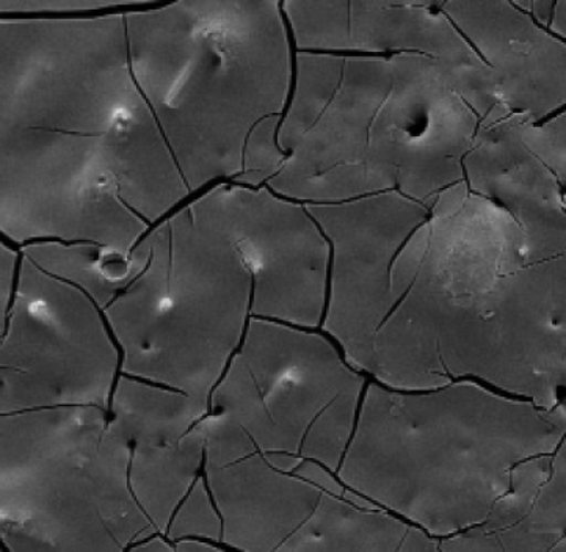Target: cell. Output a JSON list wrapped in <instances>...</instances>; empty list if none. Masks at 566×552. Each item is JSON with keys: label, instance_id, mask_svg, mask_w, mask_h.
<instances>
[{"label": "cell", "instance_id": "obj_1", "mask_svg": "<svg viewBox=\"0 0 566 552\" xmlns=\"http://www.w3.org/2000/svg\"><path fill=\"white\" fill-rule=\"evenodd\" d=\"M305 208L332 248L321 332L367 378L564 404L566 236L531 231L468 183L430 205L384 194Z\"/></svg>", "mask_w": 566, "mask_h": 552}, {"label": "cell", "instance_id": "obj_2", "mask_svg": "<svg viewBox=\"0 0 566 552\" xmlns=\"http://www.w3.org/2000/svg\"><path fill=\"white\" fill-rule=\"evenodd\" d=\"M190 197L130 73L125 11L0 18V238L129 254Z\"/></svg>", "mask_w": 566, "mask_h": 552}, {"label": "cell", "instance_id": "obj_3", "mask_svg": "<svg viewBox=\"0 0 566 552\" xmlns=\"http://www.w3.org/2000/svg\"><path fill=\"white\" fill-rule=\"evenodd\" d=\"M513 116L478 54L295 52L276 134L284 159L265 187L302 205L384 194L430 205L467 183Z\"/></svg>", "mask_w": 566, "mask_h": 552}, {"label": "cell", "instance_id": "obj_4", "mask_svg": "<svg viewBox=\"0 0 566 552\" xmlns=\"http://www.w3.org/2000/svg\"><path fill=\"white\" fill-rule=\"evenodd\" d=\"M135 85L190 194L265 186L294 79L281 2L179 0L125 11Z\"/></svg>", "mask_w": 566, "mask_h": 552}, {"label": "cell", "instance_id": "obj_5", "mask_svg": "<svg viewBox=\"0 0 566 552\" xmlns=\"http://www.w3.org/2000/svg\"><path fill=\"white\" fill-rule=\"evenodd\" d=\"M566 408L474 381L392 389L367 382L336 477L441 540L482 524L512 471L565 441Z\"/></svg>", "mask_w": 566, "mask_h": 552}, {"label": "cell", "instance_id": "obj_6", "mask_svg": "<svg viewBox=\"0 0 566 552\" xmlns=\"http://www.w3.org/2000/svg\"><path fill=\"white\" fill-rule=\"evenodd\" d=\"M137 269L103 310L119 374L209 405L251 317V275L200 191L135 243Z\"/></svg>", "mask_w": 566, "mask_h": 552}, {"label": "cell", "instance_id": "obj_7", "mask_svg": "<svg viewBox=\"0 0 566 552\" xmlns=\"http://www.w3.org/2000/svg\"><path fill=\"white\" fill-rule=\"evenodd\" d=\"M130 448L101 407L0 413V546L130 551L156 535L129 483Z\"/></svg>", "mask_w": 566, "mask_h": 552}, {"label": "cell", "instance_id": "obj_8", "mask_svg": "<svg viewBox=\"0 0 566 552\" xmlns=\"http://www.w3.org/2000/svg\"><path fill=\"white\" fill-rule=\"evenodd\" d=\"M369 378L321 330L250 317L209 397L270 464L313 460L337 472Z\"/></svg>", "mask_w": 566, "mask_h": 552}, {"label": "cell", "instance_id": "obj_9", "mask_svg": "<svg viewBox=\"0 0 566 552\" xmlns=\"http://www.w3.org/2000/svg\"><path fill=\"white\" fill-rule=\"evenodd\" d=\"M119 351L87 294L20 253L0 333V413L108 409Z\"/></svg>", "mask_w": 566, "mask_h": 552}, {"label": "cell", "instance_id": "obj_10", "mask_svg": "<svg viewBox=\"0 0 566 552\" xmlns=\"http://www.w3.org/2000/svg\"><path fill=\"white\" fill-rule=\"evenodd\" d=\"M251 275V317L321 330L332 248L305 205L268 187L202 190Z\"/></svg>", "mask_w": 566, "mask_h": 552}, {"label": "cell", "instance_id": "obj_11", "mask_svg": "<svg viewBox=\"0 0 566 552\" xmlns=\"http://www.w3.org/2000/svg\"><path fill=\"white\" fill-rule=\"evenodd\" d=\"M202 477L223 523L221 544L249 552H310L329 491L262 456L223 416L205 418Z\"/></svg>", "mask_w": 566, "mask_h": 552}, {"label": "cell", "instance_id": "obj_12", "mask_svg": "<svg viewBox=\"0 0 566 552\" xmlns=\"http://www.w3.org/2000/svg\"><path fill=\"white\" fill-rule=\"evenodd\" d=\"M441 7L489 67L505 107L535 123L565 111V40L535 20L521 0H442Z\"/></svg>", "mask_w": 566, "mask_h": 552}, {"label": "cell", "instance_id": "obj_13", "mask_svg": "<svg viewBox=\"0 0 566 552\" xmlns=\"http://www.w3.org/2000/svg\"><path fill=\"white\" fill-rule=\"evenodd\" d=\"M295 52L340 55H475L441 2H281Z\"/></svg>", "mask_w": 566, "mask_h": 552}, {"label": "cell", "instance_id": "obj_14", "mask_svg": "<svg viewBox=\"0 0 566 552\" xmlns=\"http://www.w3.org/2000/svg\"><path fill=\"white\" fill-rule=\"evenodd\" d=\"M566 540V442L512 471L482 524L440 540L444 552H553Z\"/></svg>", "mask_w": 566, "mask_h": 552}, {"label": "cell", "instance_id": "obj_15", "mask_svg": "<svg viewBox=\"0 0 566 552\" xmlns=\"http://www.w3.org/2000/svg\"><path fill=\"white\" fill-rule=\"evenodd\" d=\"M205 418L176 441L129 445L130 490L156 533L164 535L176 507L201 476Z\"/></svg>", "mask_w": 566, "mask_h": 552}, {"label": "cell", "instance_id": "obj_16", "mask_svg": "<svg viewBox=\"0 0 566 552\" xmlns=\"http://www.w3.org/2000/svg\"><path fill=\"white\" fill-rule=\"evenodd\" d=\"M108 413L129 445H157L186 437L208 415L209 405L182 390L119 374Z\"/></svg>", "mask_w": 566, "mask_h": 552}, {"label": "cell", "instance_id": "obj_17", "mask_svg": "<svg viewBox=\"0 0 566 552\" xmlns=\"http://www.w3.org/2000/svg\"><path fill=\"white\" fill-rule=\"evenodd\" d=\"M51 275L73 284L101 311L126 287L137 269V258L90 242H35L20 248Z\"/></svg>", "mask_w": 566, "mask_h": 552}, {"label": "cell", "instance_id": "obj_18", "mask_svg": "<svg viewBox=\"0 0 566 552\" xmlns=\"http://www.w3.org/2000/svg\"><path fill=\"white\" fill-rule=\"evenodd\" d=\"M164 535L171 543L181 539H201L223 546V523L202 475L176 507Z\"/></svg>", "mask_w": 566, "mask_h": 552}, {"label": "cell", "instance_id": "obj_19", "mask_svg": "<svg viewBox=\"0 0 566 552\" xmlns=\"http://www.w3.org/2000/svg\"><path fill=\"white\" fill-rule=\"evenodd\" d=\"M149 0H0V18H66L126 11Z\"/></svg>", "mask_w": 566, "mask_h": 552}, {"label": "cell", "instance_id": "obj_20", "mask_svg": "<svg viewBox=\"0 0 566 552\" xmlns=\"http://www.w3.org/2000/svg\"><path fill=\"white\" fill-rule=\"evenodd\" d=\"M20 264V248H14L6 239L0 238V333L6 325L14 280Z\"/></svg>", "mask_w": 566, "mask_h": 552}, {"label": "cell", "instance_id": "obj_21", "mask_svg": "<svg viewBox=\"0 0 566 552\" xmlns=\"http://www.w3.org/2000/svg\"><path fill=\"white\" fill-rule=\"evenodd\" d=\"M171 544H174V552H216L224 550L220 544L201 539H181Z\"/></svg>", "mask_w": 566, "mask_h": 552}, {"label": "cell", "instance_id": "obj_22", "mask_svg": "<svg viewBox=\"0 0 566 552\" xmlns=\"http://www.w3.org/2000/svg\"><path fill=\"white\" fill-rule=\"evenodd\" d=\"M130 551L174 552V544H171L170 540L165 539L163 533H156V535L135 543Z\"/></svg>", "mask_w": 566, "mask_h": 552}, {"label": "cell", "instance_id": "obj_23", "mask_svg": "<svg viewBox=\"0 0 566 552\" xmlns=\"http://www.w3.org/2000/svg\"><path fill=\"white\" fill-rule=\"evenodd\" d=\"M0 551H3V550H2V546H0Z\"/></svg>", "mask_w": 566, "mask_h": 552}]
</instances>
